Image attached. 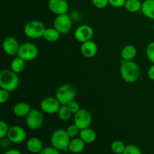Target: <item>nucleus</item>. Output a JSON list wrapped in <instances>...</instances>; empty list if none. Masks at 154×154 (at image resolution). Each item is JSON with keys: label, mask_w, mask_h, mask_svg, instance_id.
<instances>
[{"label": "nucleus", "mask_w": 154, "mask_h": 154, "mask_svg": "<svg viewBox=\"0 0 154 154\" xmlns=\"http://www.w3.org/2000/svg\"><path fill=\"white\" fill-rule=\"evenodd\" d=\"M120 75L123 81L132 84L136 82L140 77V67L133 60H120Z\"/></svg>", "instance_id": "obj_1"}, {"label": "nucleus", "mask_w": 154, "mask_h": 154, "mask_svg": "<svg viewBox=\"0 0 154 154\" xmlns=\"http://www.w3.org/2000/svg\"><path fill=\"white\" fill-rule=\"evenodd\" d=\"M18 74L11 69H3L0 72V87L8 92H13L18 87L20 79Z\"/></svg>", "instance_id": "obj_2"}, {"label": "nucleus", "mask_w": 154, "mask_h": 154, "mask_svg": "<svg viewBox=\"0 0 154 154\" xmlns=\"http://www.w3.org/2000/svg\"><path fill=\"white\" fill-rule=\"evenodd\" d=\"M72 138L69 136L66 129H56L51 135V145L60 151L66 152L69 150V146Z\"/></svg>", "instance_id": "obj_3"}, {"label": "nucleus", "mask_w": 154, "mask_h": 154, "mask_svg": "<svg viewBox=\"0 0 154 154\" xmlns=\"http://www.w3.org/2000/svg\"><path fill=\"white\" fill-rule=\"evenodd\" d=\"M76 94V88L72 84H66L60 86L57 89L56 92V97L62 105H67L71 102L75 100Z\"/></svg>", "instance_id": "obj_4"}, {"label": "nucleus", "mask_w": 154, "mask_h": 154, "mask_svg": "<svg viewBox=\"0 0 154 154\" xmlns=\"http://www.w3.org/2000/svg\"><path fill=\"white\" fill-rule=\"evenodd\" d=\"M45 29L46 28L42 21L31 20L26 24L23 32L29 38L38 39L43 38Z\"/></svg>", "instance_id": "obj_5"}, {"label": "nucleus", "mask_w": 154, "mask_h": 154, "mask_svg": "<svg viewBox=\"0 0 154 154\" xmlns=\"http://www.w3.org/2000/svg\"><path fill=\"white\" fill-rule=\"evenodd\" d=\"M38 55V48L32 42H25L20 45L17 56L29 62L35 60Z\"/></svg>", "instance_id": "obj_6"}, {"label": "nucleus", "mask_w": 154, "mask_h": 154, "mask_svg": "<svg viewBox=\"0 0 154 154\" xmlns=\"http://www.w3.org/2000/svg\"><path fill=\"white\" fill-rule=\"evenodd\" d=\"M72 18L68 14L57 15L54 21V27L61 35L68 34L72 27Z\"/></svg>", "instance_id": "obj_7"}, {"label": "nucleus", "mask_w": 154, "mask_h": 154, "mask_svg": "<svg viewBox=\"0 0 154 154\" xmlns=\"http://www.w3.org/2000/svg\"><path fill=\"white\" fill-rule=\"evenodd\" d=\"M43 111L38 109H32L26 117V123L29 129L36 130L40 129L44 123Z\"/></svg>", "instance_id": "obj_8"}, {"label": "nucleus", "mask_w": 154, "mask_h": 154, "mask_svg": "<svg viewBox=\"0 0 154 154\" xmlns=\"http://www.w3.org/2000/svg\"><path fill=\"white\" fill-rule=\"evenodd\" d=\"M93 117L88 110L81 109L74 116V124L76 125L80 130L90 127L92 124Z\"/></svg>", "instance_id": "obj_9"}, {"label": "nucleus", "mask_w": 154, "mask_h": 154, "mask_svg": "<svg viewBox=\"0 0 154 154\" xmlns=\"http://www.w3.org/2000/svg\"><path fill=\"white\" fill-rule=\"evenodd\" d=\"M61 105H62L56 96L55 97L48 96V97L45 98L44 99H42L40 104L41 110L44 113L47 114H50V115L57 114Z\"/></svg>", "instance_id": "obj_10"}, {"label": "nucleus", "mask_w": 154, "mask_h": 154, "mask_svg": "<svg viewBox=\"0 0 154 154\" xmlns=\"http://www.w3.org/2000/svg\"><path fill=\"white\" fill-rule=\"evenodd\" d=\"M74 35L76 41L82 44L84 42L92 40L94 35V31L90 26L84 24V25L79 26L75 29Z\"/></svg>", "instance_id": "obj_11"}, {"label": "nucleus", "mask_w": 154, "mask_h": 154, "mask_svg": "<svg viewBox=\"0 0 154 154\" xmlns=\"http://www.w3.org/2000/svg\"><path fill=\"white\" fill-rule=\"evenodd\" d=\"M7 138L13 144H20L26 138V132L25 129L20 126H12L9 128Z\"/></svg>", "instance_id": "obj_12"}, {"label": "nucleus", "mask_w": 154, "mask_h": 154, "mask_svg": "<svg viewBox=\"0 0 154 154\" xmlns=\"http://www.w3.org/2000/svg\"><path fill=\"white\" fill-rule=\"evenodd\" d=\"M48 8L53 14L57 16L67 14L69 9V5L66 0H49Z\"/></svg>", "instance_id": "obj_13"}, {"label": "nucleus", "mask_w": 154, "mask_h": 154, "mask_svg": "<svg viewBox=\"0 0 154 154\" xmlns=\"http://www.w3.org/2000/svg\"><path fill=\"white\" fill-rule=\"evenodd\" d=\"M20 46V45L19 44L18 41L14 37L6 38L2 42L3 51L6 54L11 56V57L17 55Z\"/></svg>", "instance_id": "obj_14"}, {"label": "nucleus", "mask_w": 154, "mask_h": 154, "mask_svg": "<svg viewBox=\"0 0 154 154\" xmlns=\"http://www.w3.org/2000/svg\"><path fill=\"white\" fill-rule=\"evenodd\" d=\"M81 53L86 58H93L98 53L97 44L93 40L81 44Z\"/></svg>", "instance_id": "obj_15"}, {"label": "nucleus", "mask_w": 154, "mask_h": 154, "mask_svg": "<svg viewBox=\"0 0 154 154\" xmlns=\"http://www.w3.org/2000/svg\"><path fill=\"white\" fill-rule=\"evenodd\" d=\"M26 148L30 153H39L44 148L43 143L41 141L40 138H36V137H32L27 141Z\"/></svg>", "instance_id": "obj_16"}, {"label": "nucleus", "mask_w": 154, "mask_h": 154, "mask_svg": "<svg viewBox=\"0 0 154 154\" xmlns=\"http://www.w3.org/2000/svg\"><path fill=\"white\" fill-rule=\"evenodd\" d=\"M31 110L32 108L31 106H30L29 104L24 102H17V103L14 106L13 112L14 114V115H16L17 117H26Z\"/></svg>", "instance_id": "obj_17"}, {"label": "nucleus", "mask_w": 154, "mask_h": 154, "mask_svg": "<svg viewBox=\"0 0 154 154\" xmlns=\"http://www.w3.org/2000/svg\"><path fill=\"white\" fill-rule=\"evenodd\" d=\"M79 136L86 144H92L96 141L97 138V135L94 129L90 127L81 129L80 131Z\"/></svg>", "instance_id": "obj_18"}, {"label": "nucleus", "mask_w": 154, "mask_h": 154, "mask_svg": "<svg viewBox=\"0 0 154 154\" xmlns=\"http://www.w3.org/2000/svg\"><path fill=\"white\" fill-rule=\"evenodd\" d=\"M85 144L86 143L81 138H72L69 146V150L72 153H80L84 150Z\"/></svg>", "instance_id": "obj_19"}, {"label": "nucleus", "mask_w": 154, "mask_h": 154, "mask_svg": "<svg viewBox=\"0 0 154 154\" xmlns=\"http://www.w3.org/2000/svg\"><path fill=\"white\" fill-rule=\"evenodd\" d=\"M120 54H121L122 60L131 61V60H133L136 57L137 49L134 45H127L123 47Z\"/></svg>", "instance_id": "obj_20"}, {"label": "nucleus", "mask_w": 154, "mask_h": 154, "mask_svg": "<svg viewBox=\"0 0 154 154\" xmlns=\"http://www.w3.org/2000/svg\"><path fill=\"white\" fill-rule=\"evenodd\" d=\"M141 11L146 17L154 20V0H145L142 2Z\"/></svg>", "instance_id": "obj_21"}, {"label": "nucleus", "mask_w": 154, "mask_h": 154, "mask_svg": "<svg viewBox=\"0 0 154 154\" xmlns=\"http://www.w3.org/2000/svg\"><path fill=\"white\" fill-rule=\"evenodd\" d=\"M60 35L61 34L54 27H51V28H46L43 38L48 42H56L59 40Z\"/></svg>", "instance_id": "obj_22"}, {"label": "nucleus", "mask_w": 154, "mask_h": 154, "mask_svg": "<svg viewBox=\"0 0 154 154\" xmlns=\"http://www.w3.org/2000/svg\"><path fill=\"white\" fill-rule=\"evenodd\" d=\"M25 68L26 61L18 56L15 57L14 59H13V60L11 63V69L17 74H20L23 72Z\"/></svg>", "instance_id": "obj_23"}, {"label": "nucleus", "mask_w": 154, "mask_h": 154, "mask_svg": "<svg viewBox=\"0 0 154 154\" xmlns=\"http://www.w3.org/2000/svg\"><path fill=\"white\" fill-rule=\"evenodd\" d=\"M142 2L140 0H126L125 8L131 13H136L141 10Z\"/></svg>", "instance_id": "obj_24"}, {"label": "nucleus", "mask_w": 154, "mask_h": 154, "mask_svg": "<svg viewBox=\"0 0 154 154\" xmlns=\"http://www.w3.org/2000/svg\"><path fill=\"white\" fill-rule=\"evenodd\" d=\"M57 114L58 118L62 121H68L72 116V113L69 110L68 105H61Z\"/></svg>", "instance_id": "obj_25"}, {"label": "nucleus", "mask_w": 154, "mask_h": 154, "mask_svg": "<svg viewBox=\"0 0 154 154\" xmlns=\"http://www.w3.org/2000/svg\"><path fill=\"white\" fill-rule=\"evenodd\" d=\"M125 148H126V145L121 141H113L111 145V151L115 154H123Z\"/></svg>", "instance_id": "obj_26"}, {"label": "nucleus", "mask_w": 154, "mask_h": 154, "mask_svg": "<svg viewBox=\"0 0 154 154\" xmlns=\"http://www.w3.org/2000/svg\"><path fill=\"white\" fill-rule=\"evenodd\" d=\"M146 55L149 61L154 64V42H151L148 44L146 48Z\"/></svg>", "instance_id": "obj_27"}, {"label": "nucleus", "mask_w": 154, "mask_h": 154, "mask_svg": "<svg viewBox=\"0 0 154 154\" xmlns=\"http://www.w3.org/2000/svg\"><path fill=\"white\" fill-rule=\"evenodd\" d=\"M123 154H142V153L138 146L135 144H128L126 146Z\"/></svg>", "instance_id": "obj_28"}, {"label": "nucleus", "mask_w": 154, "mask_h": 154, "mask_svg": "<svg viewBox=\"0 0 154 154\" xmlns=\"http://www.w3.org/2000/svg\"><path fill=\"white\" fill-rule=\"evenodd\" d=\"M66 132L69 135V136L71 138H74L77 136L78 135H79L80 133V129L76 126L75 124L71 125V126H68L67 129H66Z\"/></svg>", "instance_id": "obj_29"}, {"label": "nucleus", "mask_w": 154, "mask_h": 154, "mask_svg": "<svg viewBox=\"0 0 154 154\" xmlns=\"http://www.w3.org/2000/svg\"><path fill=\"white\" fill-rule=\"evenodd\" d=\"M9 126L6 122L2 120L0 122V138H3L7 137L8 132L9 130Z\"/></svg>", "instance_id": "obj_30"}, {"label": "nucleus", "mask_w": 154, "mask_h": 154, "mask_svg": "<svg viewBox=\"0 0 154 154\" xmlns=\"http://www.w3.org/2000/svg\"><path fill=\"white\" fill-rule=\"evenodd\" d=\"M93 6L96 8L102 9L109 5V0H91Z\"/></svg>", "instance_id": "obj_31"}, {"label": "nucleus", "mask_w": 154, "mask_h": 154, "mask_svg": "<svg viewBox=\"0 0 154 154\" xmlns=\"http://www.w3.org/2000/svg\"><path fill=\"white\" fill-rule=\"evenodd\" d=\"M67 105H68V107H69V110L71 111V112H72V114H74V115H75L76 113H78V111L81 110L79 103H78V102H77L76 101H75V100L72 101V102H71L70 103Z\"/></svg>", "instance_id": "obj_32"}, {"label": "nucleus", "mask_w": 154, "mask_h": 154, "mask_svg": "<svg viewBox=\"0 0 154 154\" xmlns=\"http://www.w3.org/2000/svg\"><path fill=\"white\" fill-rule=\"evenodd\" d=\"M9 98H10V92L1 89L0 90V103H6L8 101Z\"/></svg>", "instance_id": "obj_33"}, {"label": "nucleus", "mask_w": 154, "mask_h": 154, "mask_svg": "<svg viewBox=\"0 0 154 154\" xmlns=\"http://www.w3.org/2000/svg\"><path fill=\"white\" fill-rule=\"evenodd\" d=\"M38 154H60V150L56 149L55 147H47L42 149V151Z\"/></svg>", "instance_id": "obj_34"}, {"label": "nucleus", "mask_w": 154, "mask_h": 154, "mask_svg": "<svg viewBox=\"0 0 154 154\" xmlns=\"http://www.w3.org/2000/svg\"><path fill=\"white\" fill-rule=\"evenodd\" d=\"M126 0H109V5L114 8H119L124 7L126 4Z\"/></svg>", "instance_id": "obj_35"}, {"label": "nucleus", "mask_w": 154, "mask_h": 154, "mask_svg": "<svg viewBox=\"0 0 154 154\" xmlns=\"http://www.w3.org/2000/svg\"><path fill=\"white\" fill-rule=\"evenodd\" d=\"M11 143H12L11 141L8 138H1L0 145H1V147H3V148H5V147H10V145Z\"/></svg>", "instance_id": "obj_36"}, {"label": "nucleus", "mask_w": 154, "mask_h": 154, "mask_svg": "<svg viewBox=\"0 0 154 154\" xmlns=\"http://www.w3.org/2000/svg\"><path fill=\"white\" fill-rule=\"evenodd\" d=\"M147 77L149 79L154 81V64L152 65L147 70Z\"/></svg>", "instance_id": "obj_37"}, {"label": "nucleus", "mask_w": 154, "mask_h": 154, "mask_svg": "<svg viewBox=\"0 0 154 154\" xmlns=\"http://www.w3.org/2000/svg\"><path fill=\"white\" fill-rule=\"evenodd\" d=\"M3 154H22L20 153V151L16 149H11V150H7L6 152H5Z\"/></svg>", "instance_id": "obj_38"}, {"label": "nucleus", "mask_w": 154, "mask_h": 154, "mask_svg": "<svg viewBox=\"0 0 154 154\" xmlns=\"http://www.w3.org/2000/svg\"><path fill=\"white\" fill-rule=\"evenodd\" d=\"M153 32H154V23H153Z\"/></svg>", "instance_id": "obj_39"}, {"label": "nucleus", "mask_w": 154, "mask_h": 154, "mask_svg": "<svg viewBox=\"0 0 154 154\" xmlns=\"http://www.w3.org/2000/svg\"><path fill=\"white\" fill-rule=\"evenodd\" d=\"M140 1H141V2H144V1H145V0H140Z\"/></svg>", "instance_id": "obj_40"}]
</instances>
